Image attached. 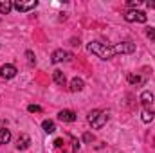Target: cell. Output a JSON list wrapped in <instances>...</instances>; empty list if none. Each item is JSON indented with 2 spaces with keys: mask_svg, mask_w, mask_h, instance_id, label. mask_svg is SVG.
Returning <instances> with one entry per match:
<instances>
[{
  "mask_svg": "<svg viewBox=\"0 0 155 153\" xmlns=\"http://www.w3.org/2000/svg\"><path fill=\"white\" fill-rule=\"evenodd\" d=\"M69 137H71V141H72V151L71 153H76L78 150H79V141H78L74 135H69Z\"/></svg>",
  "mask_w": 155,
  "mask_h": 153,
  "instance_id": "obj_19",
  "label": "cell"
},
{
  "mask_svg": "<svg viewBox=\"0 0 155 153\" xmlns=\"http://www.w3.org/2000/svg\"><path fill=\"white\" fill-rule=\"evenodd\" d=\"M27 110H29L31 114H40V112H41V106H38V105H29Z\"/></svg>",
  "mask_w": 155,
  "mask_h": 153,
  "instance_id": "obj_20",
  "label": "cell"
},
{
  "mask_svg": "<svg viewBox=\"0 0 155 153\" xmlns=\"http://www.w3.org/2000/svg\"><path fill=\"white\" fill-rule=\"evenodd\" d=\"M15 76H16V67H15V65L7 63V65H2V67H0V77L11 79V77H15Z\"/></svg>",
  "mask_w": 155,
  "mask_h": 153,
  "instance_id": "obj_7",
  "label": "cell"
},
{
  "mask_svg": "<svg viewBox=\"0 0 155 153\" xmlns=\"http://www.w3.org/2000/svg\"><path fill=\"white\" fill-rule=\"evenodd\" d=\"M146 18H148V16H146L144 11H137V9H135V11H126V13H124V20H126V22H139V24H144Z\"/></svg>",
  "mask_w": 155,
  "mask_h": 153,
  "instance_id": "obj_3",
  "label": "cell"
},
{
  "mask_svg": "<svg viewBox=\"0 0 155 153\" xmlns=\"http://www.w3.org/2000/svg\"><path fill=\"white\" fill-rule=\"evenodd\" d=\"M146 7H148V9H155V2H150V0H148V2H146Z\"/></svg>",
  "mask_w": 155,
  "mask_h": 153,
  "instance_id": "obj_25",
  "label": "cell"
},
{
  "mask_svg": "<svg viewBox=\"0 0 155 153\" xmlns=\"http://www.w3.org/2000/svg\"><path fill=\"white\" fill-rule=\"evenodd\" d=\"M11 9H13V2H9V0H0V13H2V15H9Z\"/></svg>",
  "mask_w": 155,
  "mask_h": 153,
  "instance_id": "obj_14",
  "label": "cell"
},
{
  "mask_svg": "<svg viewBox=\"0 0 155 153\" xmlns=\"http://www.w3.org/2000/svg\"><path fill=\"white\" fill-rule=\"evenodd\" d=\"M83 141H85V142H87V144H88V142H92V141H94V135H92V133H88V132H87V133H83Z\"/></svg>",
  "mask_w": 155,
  "mask_h": 153,
  "instance_id": "obj_22",
  "label": "cell"
},
{
  "mask_svg": "<svg viewBox=\"0 0 155 153\" xmlns=\"http://www.w3.org/2000/svg\"><path fill=\"white\" fill-rule=\"evenodd\" d=\"M141 103L144 105V108H150V106L153 105V94L148 92V90L143 92V94H141Z\"/></svg>",
  "mask_w": 155,
  "mask_h": 153,
  "instance_id": "obj_10",
  "label": "cell"
},
{
  "mask_svg": "<svg viewBox=\"0 0 155 153\" xmlns=\"http://www.w3.org/2000/svg\"><path fill=\"white\" fill-rule=\"evenodd\" d=\"M72 60V54L71 52H65L63 49H58V50H54L52 52V56H51V61L52 63H60V61H71Z\"/></svg>",
  "mask_w": 155,
  "mask_h": 153,
  "instance_id": "obj_5",
  "label": "cell"
},
{
  "mask_svg": "<svg viewBox=\"0 0 155 153\" xmlns=\"http://www.w3.org/2000/svg\"><path fill=\"white\" fill-rule=\"evenodd\" d=\"M107 121H108V114L103 112V110H92V112L88 114V122H90L92 128H96V130L103 128V126L107 124Z\"/></svg>",
  "mask_w": 155,
  "mask_h": 153,
  "instance_id": "obj_2",
  "label": "cell"
},
{
  "mask_svg": "<svg viewBox=\"0 0 155 153\" xmlns=\"http://www.w3.org/2000/svg\"><path fill=\"white\" fill-rule=\"evenodd\" d=\"M25 58H27L29 65H35V63H36V58H35V52H33V50H27V52H25Z\"/></svg>",
  "mask_w": 155,
  "mask_h": 153,
  "instance_id": "obj_18",
  "label": "cell"
},
{
  "mask_svg": "<svg viewBox=\"0 0 155 153\" xmlns=\"http://www.w3.org/2000/svg\"><path fill=\"white\" fill-rule=\"evenodd\" d=\"M54 146H56V148H61V146H63V141H61V139H56V141H54Z\"/></svg>",
  "mask_w": 155,
  "mask_h": 153,
  "instance_id": "obj_24",
  "label": "cell"
},
{
  "mask_svg": "<svg viewBox=\"0 0 155 153\" xmlns=\"http://www.w3.org/2000/svg\"><path fill=\"white\" fill-rule=\"evenodd\" d=\"M139 4H141L139 0H128V7H137Z\"/></svg>",
  "mask_w": 155,
  "mask_h": 153,
  "instance_id": "obj_23",
  "label": "cell"
},
{
  "mask_svg": "<svg viewBox=\"0 0 155 153\" xmlns=\"http://www.w3.org/2000/svg\"><path fill=\"white\" fill-rule=\"evenodd\" d=\"M88 50L92 54H96L97 58H101V60H110L116 54L114 47H108L107 43H101V41H90L88 43Z\"/></svg>",
  "mask_w": 155,
  "mask_h": 153,
  "instance_id": "obj_1",
  "label": "cell"
},
{
  "mask_svg": "<svg viewBox=\"0 0 155 153\" xmlns=\"http://www.w3.org/2000/svg\"><path fill=\"white\" fill-rule=\"evenodd\" d=\"M52 79H54V83L60 85V86H63V85L67 83V77H65V74H63L61 70H54V72H52Z\"/></svg>",
  "mask_w": 155,
  "mask_h": 153,
  "instance_id": "obj_11",
  "label": "cell"
},
{
  "mask_svg": "<svg viewBox=\"0 0 155 153\" xmlns=\"http://www.w3.org/2000/svg\"><path fill=\"white\" fill-rule=\"evenodd\" d=\"M29 144H31V137H29V135H25V133H22V135L18 137V141H16V150L24 151V150H27V148H29Z\"/></svg>",
  "mask_w": 155,
  "mask_h": 153,
  "instance_id": "obj_8",
  "label": "cell"
},
{
  "mask_svg": "<svg viewBox=\"0 0 155 153\" xmlns=\"http://www.w3.org/2000/svg\"><path fill=\"white\" fill-rule=\"evenodd\" d=\"M36 5H38L36 0H27V2H24V0H16V2H13V7H15L16 11H20V13H27V11L35 9Z\"/></svg>",
  "mask_w": 155,
  "mask_h": 153,
  "instance_id": "obj_4",
  "label": "cell"
},
{
  "mask_svg": "<svg viewBox=\"0 0 155 153\" xmlns=\"http://www.w3.org/2000/svg\"><path fill=\"white\" fill-rule=\"evenodd\" d=\"M153 110L152 108H144L143 110V115H141V119H143V122H152L153 121Z\"/></svg>",
  "mask_w": 155,
  "mask_h": 153,
  "instance_id": "obj_16",
  "label": "cell"
},
{
  "mask_svg": "<svg viewBox=\"0 0 155 153\" xmlns=\"http://www.w3.org/2000/svg\"><path fill=\"white\" fill-rule=\"evenodd\" d=\"M58 119H60L61 122H74V121H76V114H74L72 110H61V112L58 114Z\"/></svg>",
  "mask_w": 155,
  "mask_h": 153,
  "instance_id": "obj_9",
  "label": "cell"
},
{
  "mask_svg": "<svg viewBox=\"0 0 155 153\" xmlns=\"http://www.w3.org/2000/svg\"><path fill=\"white\" fill-rule=\"evenodd\" d=\"M83 86H85V83H83V79H79V77H74V79L71 81V92H81Z\"/></svg>",
  "mask_w": 155,
  "mask_h": 153,
  "instance_id": "obj_12",
  "label": "cell"
},
{
  "mask_svg": "<svg viewBox=\"0 0 155 153\" xmlns=\"http://www.w3.org/2000/svg\"><path fill=\"white\" fill-rule=\"evenodd\" d=\"M146 36L155 43V29H153V27H148V29H146Z\"/></svg>",
  "mask_w": 155,
  "mask_h": 153,
  "instance_id": "obj_21",
  "label": "cell"
},
{
  "mask_svg": "<svg viewBox=\"0 0 155 153\" xmlns=\"http://www.w3.org/2000/svg\"><path fill=\"white\" fill-rule=\"evenodd\" d=\"M126 79H128V83H130V85H141V83H143V77L135 76V74H128Z\"/></svg>",
  "mask_w": 155,
  "mask_h": 153,
  "instance_id": "obj_17",
  "label": "cell"
},
{
  "mask_svg": "<svg viewBox=\"0 0 155 153\" xmlns=\"http://www.w3.org/2000/svg\"><path fill=\"white\" fill-rule=\"evenodd\" d=\"M41 128H43L45 133H54V132H56V124H54L52 121H49V119H45V121L41 122Z\"/></svg>",
  "mask_w": 155,
  "mask_h": 153,
  "instance_id": "obj_13",
  "label": "cell"
},
{
  "mask_svg": "<svg viewBox=\"0 0 155 153\" xmlns=\"http://www.w3.org/2000/svg\"><path fill=\"white\" fill-rule=\"evenodd\" d=\"M134 50H135V43H132V41H123V43H117L114 47L116 54H130Z\"/></svg>",
  "mask_w": 155,
  "mask_h": 153,
  "instance_id": "obj_6",
  "label": "cell"
},
{
  "mask_svg": "<svg viewBox=\"0 0 155 153\" xmlns=\"http://www.w3.org/2000/svg\"><path fill=\"white\" fill-rule=\"evenodd\" d=\"M11 141V132L7 128H0V144H7Z\"/></svg>",
  "mask_w": 155,
  "mask_h": 153,
  "instance_id": "obj_15",
  "label": "cell"
}]
</instances>
